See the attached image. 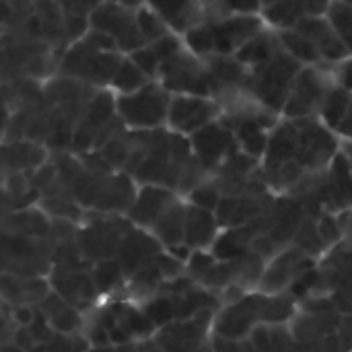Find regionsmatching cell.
Masks as SVG:
<instances>
[{
	"mask_svg": "<svg viewBox=\"0 0 352 352\" xmlns=\"http://www.w3.org/2000/svg\"><path fill=\"white\" fill-rule=\"evenodd\" d=\"M293 29L305 35L318 47L326 64L330 62L342 64L352 56L351 50L346 47V43L342 41V37L338 35V31L334 29L328 16H307L299 21Z\"/></svg>",
	"mask_w": 352,
	"mask_h": 352,
	"instance_id": "30bf717a",
	"label": "cell"
},
{
	"mask_svg": "<svg viewBox=\"0 0 352 352\" xmlns=\"http://www.w3.org/2000/svg\"><path fill=\"white\" fill-rule=\"evenodd\" d=\"M225 299L227 301H231V303H235L237 299H241V289H237V287H227V293H225Z\"/></svg>",
	"mask_w": 352,
	"mask_h": 352,
	"instance_id": "b9f144b4",
	"label": "cell"
},
{
	"mask_svg": "<svg viewBox=\"0 0 352 352\" xmlns=\"http://www.w3.org/2000/svg\"><path fill=\"white\" fill-rule=\"evenodd\" d=\"M130 56V60L153 80V78H157L159 76V70H161V60H159V56L155 54V50H153V45L151 43H146L144 47H140V50H136V52H132V54H128Z\"/></svg>",
	"mask_w": 352,
	"mask_h": 352,
	"instance_id": "44dd1931",
	"label": "cell"
},
{
	"mask_svg": "<svg viewBox=\"0 0 352 352\" xmlns=\"http://www.w3.org/2000/svg\"><path fill=\"white\" fill-rule=\"evenodd\" d=\"M237 206H239V200L235 198V196H225V198H221V202H219V206H217V210H214V219L221 223V225H225V223H233V219H235V212H237Z\"/></svg>",
	"mask_w": 352,
	"mask_h": 352,
	"instance_id": "f1b7e54d",
	"label": "cell"
},
{
	"mask_svg": "<svg viewBox=\"0 0 352 352\" xmlns=\"http://www.w3.org/2000/svg\"><path fill=\"white\" fill-rule=\"evenodd\" d=\"M295 239H297L299 248H301L303 252H309V254L320 252V250L324 248V239L320 237V231H318L311 223H303V225L299 227Z\"/></svg>",
	"mask_w": 352,
	"mask_h": 352,
	"instance_id": "603a6c76",
	"label": "cell"
},
{
	"mask_svg": "<svg viewBox=\"0 0 352 352\" xmlns=\"http://www.w3.org/2000/svg\"><path fill=\"white\" fill-rule=\"evenodd\" d=\"M54 175H56V169H54V167H43L41 171L35 173L33 186H35V188H50V182L54 179Z\"/></svg>",
	"mask_w": 352,
	"mask_h": 352,
	"instance_id": "74e56055",
	"label": "cell"
},
{
	"mask_svg": "<svg viewBox=\"0 0 352 352\" xmlns=\"http://www.w3.org/2000/svg\"><path fill=\"white\" fill-rule=\"evenodd\" d=\"M278 2H283V0H262L264 8H268V6H272V4H278Z\"/></svg>",
	"mask_w": 352,
	"mask_h": 352,
	"instance_id": "bcb514c9",
	"label": "cell"
},
{
	"mask_svg": "<svg viewBox=\"0 0 352 352\" xmlns=\"http://www.w3.org/2000/svg\"><path fill=\"white\" fill-rule=\"evenodd\" d=\"M212 262H214V258H212V256L196 254V256L192 258V272H194V274L204 276V274L212 268Z\"/></svg>",
	"mask_w": 352,
	"mask_h": 352,
	"instance_id": "d590c367",
	"label": "cell"
},
{
	"mask_svg": "<svg viewBox=\"0 0 352 352\" xmlns=\"http://www.w3.org/2000/svg\"><path fill=\"white\" fill-rule=\"evenodd\" d=\"M184 229H186V212L184 208H177V206L167 208L157 221V233L161 235L165 243H169V248L182 241Z\"/></svg>",
	"mask_w": 352,
	"mask_h": 352,
	"instance_id": "ac0fdd59",
	"label": "cell"
},
{
	"mask_svg": "<svg viewBox=\"0 0 352 352\" xmlns=\"http://www.w3.org/2000/svg\"><path fill=\"white\" fill-rule=\"evenodd\" d=\"M120 272H122V266L116 264V262H101L97 266V272H95V285H97V291H107L111 287H116L118 278H120Z\"/></svg>",
	"mask_w": 352,
	"mask_h": 352,
	"instance_id": "cb8c5ba5",
	"label": "cell"
},
{
	"mask_svg": "<svg viewBox=\"0 0 352 352\" xmlns=\"http://www.w3.org/2000/svg\"><path fill=\"white\" fill-rule=\"evenodd\" d=\"M33 342H35V336L31 334V330L21 328V330H16V332H14V346H19L21 351L31 349V346H33Z\"/></svg>",
	"mask_w": 352,
	"mask_h": 352,
	"instance_id": "8d00e7d4",
	"label": "cell"
},
{
	"mask_svg": "<svg viewBox=\"0 0 352 352\" xmlns=\"http://www.w3.org/2000/svg\"><path fill=\"white\" fill-rule=\"evenodd\" d=\"M334 74H336V82L338 85H342L344 89L352 91V56L349 60H344L342 64H338Z\"/></svg>",
	"mask_w": 352,
	"mask_h": 352,
	"instance_id": "836d02e7",
	"label": "cell"
},
{
	"mask_svg": "<svg viewBox=\"0 0 352 352\" xmlns=\"http://www.w3.org/2000/svg\"><path fill=\"white\" fill-rule=\"evenodd\" d=\"M200 352H208V351H200Z\"/></svg>",
	"mask_w": 352,
	"mask_h": 352,
	"instance_id": "c3c4849f",
	"label": "cell"
},
{
	"mask_svg": "<svg viewBox=\"0 0 352 352\" xmlns=\"http://www.w3.org/2000/svg\"><path fill=\"white\" fill-rule=\"evenodd\" d=\"M338 132H340L342 136H346V138L352 142V103H351L349 113H346V118H344V122H342V126L338 128Z\"/></svg>",
	"mask_w": 352,
	"mask_h": 352,
	"instance_id": "ab89813d",
	"label": "cell"
},
{
	"mask_svg": "<svg viewBox=\"0 0 352 352\" xmlns=\"http://www.w3.org/2000/svg\"><path fill=\"white\" fill-rule=\"evenodd\" d=\"M155 266L161 270V274L165 276H177L179 270H182V262L175 258V256H169V254H159L155 256Z\"/></svg>",
	"mask_w": 352,
	"mask_h": 352,
	"instance_id": "d6a6232c",
	"label": "cell"
},
{
	"mask_svg": "<svg viewBox=\"0 0 352 352\" xmlns=\"http://www.w3.org/2000/svg\"><path fill=\"white\" fill-rule=\"evenodd\" d=\"M192 200L198 208H204V210H217L219 206V188L214 186H198L194 192H192Z\"/></svg>",
	"mask_w": 352,
	"mask_h": 352,
	"instance_id": "484cf974",
	"label": "cell"
},
{
	"mask_svg": "<svg viewBox=\"0 0 352 352\" xmlns=\"http://www.w3.org/2000/svg\"><path fill=\"white\" fill-rule=\"evenodd\" d=\"M252 245H254L256 256H270V254H274V250H276V241H274L270 235H260V237H256V239L252 241Z\"/></svg>",
	"mask_w": 352,
	"mask_h": 352,
	"instance_id": "e575fe53",
	"label": "cell"
},
{
	"mask_svg": "<svg viewBox=\"0 0 352 352\" xmlns=\"http://www.w3.org/2000/svg\"><path fill=\"white\" fill-rule=\"evenodd\" d=\"M45 208L56 214V217H68V219H76L78 210L72 202H66L64 198L60 196H52L50 200H45Z\"/></svg>",
	"mask_w": 352,
	"mask_h": 352,
	"instance_id": "f546056e",
	"label": "cell"
},
{
	"mask_svg": "<svg viewBox=\"0 0 352 352\" xmlns=\"http://www.w3.org/2000/svg\"><path fill=\"white\" fill-rule=\"evenodd\" d=\"M266 29L262 14H229L200 25L184 35V43L200 58L235 56L248 41Z\"/></svg>",
	"mask_w": 352,
	"mask_h": 352,
	"instance_id": "6da1fadb",
	"label": "cell"
},
{
	"mask_svg": "<svg viewBox=\"0 0 352 352\" xmlns=\"http://www.w3.org/2000/svg\"><path fill=\"white\" fill-rule=\"evenodd\" d=\"M219 103L200 95H173L169 103L167 124L179 134H196L204 126L217 122Z\"/></svg>",
	"mask_w": 352,
	"mask_h": 352,
	"instance_id": "9c48e42d",
	"label": "cell"
},
{
	"mask_svg": "<svg viewBox=\"0 0 352 352\" xmlns=\"http://www.w3.org/2000/svg\"><path fill=\"white\" fill-rule=\"evenodd\" d=\"M52 324H54V328L60 330V332H72V330L78 326V316H76L74 309H70V307L66 305L60 314H56V316L52 318Z\"/></svg>",
	"mask_w": 352,
	"mask_h": 352,
	"instance_id": "4dcf8cb0",
	"label": "cell"
},
{
	"mask_svg": "<svg viewBox=\"0 0 352 352\" xmlns=\"http://www.w3.org/2000/svg\"><path fill=\"white\" fill-rule=\"evenodd\" d=\"M344 157H346V161H349V165H351V169H352V142L346 144V148H344Z\"/></svg>",
	"mask_w": 352,
	"mask_h": 352,
	"instance_id": "f6af8a7d",
	"label": "cell"
},
{
	"mask_svg": "<svg viewBox=\"0 0 352 352\" xmlns=\"http://www.w3.org/2000/svg\"><path fill=\"white\" fill-rule=\"evenodd\" d=\"M287 316H291V301L289 299L268 301V303H262V307H260V318L270 320V322H280Z\"/></svg>",
	"mask_w": 352,
	"mask_h": 352,
	"instance_id": "4316f807",
	"label": "cell"
},
{
	"mask_svg": "<svg viewBox=\"0 0 352 352\" xmlns=\"http://www.w3.org/2000/svg\"><path fill=\"white\" fill-rule=\"evenodd\" d=\"M192 146L196 151V159L204 167L217 165L223 157L235 155V138L233 132L221 122H212L192 134Z\"/></svg>",
	"mask_w": 352,
	"mask_h": 352,
	"instance_id": "7c38bea8",
	"label": "cell"
},
{
	"mask_svg": "<svg viewBox=\"0 0 352 352\" xmlns=\"http://www.w3.org/2000/svg\"><path fill=\"white\" fill-rule=\"evenodd\" d=\"M124 58L118 52H101L80 39L62 60V72L74 80L93 85H111L116 70Z\"/></svg>",
	"mask_w": 352,
	"mask_h": 352,
	"instance_id": "8992f818",
	"label": "cell"
},
{
	"mask_svg": "<svg viewBox=\"0 0 352 352\" xmlns=\"http://www.w3.org/2000/svg\"><path fill=\"white\" fill-rule=\"evenodd\" d=\"M334 0H283L264 8L262 16L274 31L293 29L307 16H326Z\"/></svg>",
	"mask_w": 352,
	"mask_h": 352,
	"instance_id": "8fae6325",
	"label": "cell"
},
{
	"mask_svg": "<svg viewBox=\"0 0 352 352\" xmlns=\"http://www.w3.org/2000/svg\"><path fill=\"white\" fill-rule=\"evenodd\" d=\"M214 217L210 214V210L204 208H188L186 210V229H184V237L188 245H206L212 235H214Z\"/></svg>",
	"mask_w": 352,
	"mask_h": 352,
	"instance_id": "4fadbf2b",
	"label": "cell"
},
{
	"mask_svg": "<svg viewBox=\"0 0 352 352\" xmlns=\"http://www.w3.org/2000/svg\"><path fill=\"white\" fill-rule=\"evenodd\" d=\"M278 37H280L283 47L295 60H299L301 64H309V66H324L326 64L324 58H322V54L318 52V47L305 35H301L299 31H295V29H283V31H278Z\"/></svg>",
	"mask_w": 352,
	"mask_h": 352,
	"instance_id": "5bb4252c",
	"label": "cell"
},
{
	"mask_svg": "<svg viewBox=\"0 0 352 352\" xmlns=\"http://www.w3.org/2000/svg\"><path fill=\"white\" fill-rule=\"evenodd\" d=\"M4 352H23L19 346H4Z\"/></svg>",
	"mask_w": 352,
	"mask_h": 352,
	"instance_id": "7dc6e473",
	"label": "cell"
},
{
	"mask_svg": "<svg viewBox=\"0 0 352 352\" xmlns=\"http://www.w3.org/2000/svg\"><path fill=\"white\" fill-rule=\"evenodd\" d=\"M14 320H16V322H19L23 328L35 322V318H33V311H31L29 307H19V309H14Z\"/></svg>",
	"mask_w": 352,
	"mask_h": 352,
	"instance_id": "f35d334b",
	"label": "cell"
},
{
	"mask_svg": "<svg viewBox=\"0 0 352 352\" xmlns=\"http://www.w3.org/2000/svg\"><path fill=\"white\" fill-rule=\"evenodd\" d=\"M167 200H171V196L165 190L159 188H144V192L140 194L132 214L136 221L140 223H153L159 221V217L167 210Z\"/></svg>",
	"mask_w": 352,
	"mask_h": 352,
	"instance_id": "2e32d148",
	"label": "cell"
},
{
	"mask_svg": "<svg viewBox=\"0 0 352 352\" xmlns=\"http://www.w3.org/2000/svg\"><path fill=\"white\" fill-rule=\"evenodd\" d=\"M107 336H109V332H105V330H101V328H99V330H95V332H93L91 340H93L95 344H107V342L111 340V338H107Z\"/></svg>",
	"mask_w": 352,
	"mask_h": 352,
	"instance_id": "60d3db41",
	"label": "cell"
},
{
	"mask_svg": "<svg viewBox=\"0 0 352 352\" xmlns=\"http://www.w3.org/2000/svg\"><path fill=\"white\" fill-rule=\"evenodd\" d=\"M171 316H175V305L169 303V301H153V303L146 307V318H148L153 324L169 322Z\"/></svg>",
	"mask_w": 352,
	"mask_h": 352,
	"instance_id": "83f0119b",
	"label": "cell"
},
{
	"mask_svg": "<svg viewBox=\"0 0 352 352\" xmlns=\"http://www.w3.org/2000/svg\"><path fill=\"white\" fill-rule=\"evenodd\" d=\"M318 231H320V237L324 239V243H334V241H338V237H340V233H342L338 221H334V219H330V217H326V219L320 221Z\"/></svg>",
	"mask_w": 352,
	"mask_h": 352,
	"instance_id": "1f68e13d",
	"label": "cell"
},
{
	"mask_svg": "<svg viewBox=\"0 0 352 352\" xmlns=\"http://www.w3.org/2000/svg\"><path fill=\"white\" fill-rule=\"evenodd\" d=\"M159 82L175 95H200L212 97L208 60L196 56L188 47L165 60L159 70Z\"/></svg>",
	"mask_w": 352,
	"mask_h": 352,
	"instance_id": "277c9868",
	"label": "cell"
},
{
	"mask_svg": "<svg viewBox=\"0 0 352 352\" xmlns=\"http://www.w3.org/2000/svg\"><path fill=\"white\" fill-rule=\"evenodd\" d=\"M169 250L173 252L171 256H175L177 260H188V254H190V250H188L186 245H184V248H179V245H171Z\"/></svg>",
	"mask_w": 352,
	"mask_h": 352,
	"instance_id": "7bdbcfd3",
	"label": "cell"
},
{
	"mask_svg": "<svg viewBox=\"0 0 352 352\" xmlns=\"http://www.w3.org/2000/svg\"><path fill=\"white\" fill-rule=\"evenodd\" d=\"M146 6L153 8L177 35H188L200 25L229 16L223 10L221 0H146Z\"/></svg>",
	"mask_w": 352,
	"mask_h": 352,
	"instance_id": "52a82bcc",
	"label": "cell"
},
{
	"mask_svg": "<svg viewBox=\"0 0 352 352\" xmlns=\"http://www.w3.org/2000/svg\"><path fill=\"white\" fill-rule=\"evenodd\" d=\"M221 6L227 14H262V0H221Z\"/></svg>",
	"mask_w": 352,
	"mask_h": 352,
	"instance_id": "d4e9b609",
	"label": "cell"
},
{
	"mask_svg": "<svg viewBox=\"0 0 352 352\" xmlns=\"http://www.w3.org/2000/svg\"><path fill=\"white\" fill-rule=\"evenodd\" d=\"M326 16L330 19V23L334 25V29L338 31V35L342 37V41L352 54V4L334 0Z\"/></svg>",
	"mask_w": 352,
	"mask_h": 352,
	"instance_id": "d6986e66",
	"label": "cell"
},
{
	"mask_svg": "<svg viewBox=\"0 0 352 352\" xmlns=\"http://www.w3.org/2000/svg\"><path fill=\"white\" fill-rule=\"evenodd\" d=\"M351 103L352 91L344 89L342 85L336 82V85L332 87V91L328 93V97H326V101H324V105H322V111H320L324 124H326L328 128H332V130H338V128L342 126V122H344L349 109H351Z\"/></svg>",
	"mask_w": 352,
	"mask_h": 352,
	"instance_id": "9a60e30c",
	"label": "cell"
},
{
	"mask_svg": "<svg viewBox=\"0 0 352 352\" xmlns=\"http://www.w3.org/2000/svg\"><path fill=\"white\" fill-rule=\"evenodd\" d=\"M101 155L111 167H122L128 163V159L132 155V146L122 136H116L101 148Z\"/></svg>",
	"mask_w": 352,
	"mask_h": 352,
	"instance_id": "7402d4cb",
	"label": "cell"
},
{
	"mask_svg": "<svg viewBox=\"0 0 352 352\" xmlns=\"http://www.w3.org/2000/svg\"><path fill=\"white\" fill-rule=\"evenodd\" d=\"M109 2H116L128 8H142V4H146V0H109Z\"/></svg>",
	"mask_w": 352,
	"mask_h": 352,
	"instance_id": "ee69618b",
	"label": "cell"
},
{
	"mask_svg": "<svg viewBox=\"0 0 352 352\" xmlns=\"http://www.w3.org/2000/svg\"><path fill=\"white\" fill-rule=\"evenodd\" d=\"M171 97L173 95L159 80H151L134 93L120 95L116 99V111L120 120L134 130H157L167 122Z\"/></svg>",
	"mask_w": 352,
	"mask_h": 352,
	"instance_id": "3957f363",
	"label": "cell"
},
{
	"mask_svg": "<svg viewBox=\"0 0 352 352\" xmlns=\"http://www.w3.org/2000/svg\"><path fill=\"white\" fill-rule=\"evenodd\" d=\"M138 27H140V31H142L146 43L159 41L161 37L173 33V31L167 27V23H165L153 8H148V6L138 8Z\"/></svg>",
	"mask_w": 352,
	"mask_h": 352,
	"instance_id": "ffe728a7",
	"label": "cell"
},
{
	"mask_svg": "<svg viewBox=\"0 0 352 352\" xmlns=\"http://www.w3.org/2000/svg\"><path fill=\"white\" fill-rule=\"evenodd\" d=\"M336 85V74L328 72L324 66H303L297 74L295 85L291 89L289 101L285 105V116L289 120L311 118L316 111H322V105Z\"/></svg>",
	"mask_w": 352,
	"mask_h": 352,
	"instance_id": "5b68a950",
	"label": "cell"
},
{
	"mask_svg": "<svg viewBox=\"0 0 352 352\" xmlns=\"http://www.w3.org/2000/svg\"><path fill=\"white\" fill-rule=\"evenodd\" d=\"M148 82H151V78L130 60V56H126L116 70L111 87L116 91H120V95H128V93H134V91L146 87Z\"/></svg>",
	"mask_w": 352,
	"mask_h": 352,
	"instance_id": "e0dca14e",
	"label": "cell"
},
{
	"mask_svg": "<svg viewBox=\"0 0 352 352\" xmlns=\"http://www.w3.org/2000/svg\"><path fill=\"white\" fill-rule=\"evenodd\" d=\"M91 29L103 31L116 39L122 52H136L146 45V39L138 27V8H128L105 0L91 12Z\"/></svg>",
	"mask_w": 352,
	"mask_h": 352,
	"instance_id": "ba28073f",
	"label": "cell"
},
{
	"mask_svg": "<svg viewBox=\"0 0 352 352\" xmlns=\"http://www.w3.org/2000/svg\"><path fill=\"white\" fill-rule=\"evenodd\" d=\"M301 70L303 64L283 47L274 58L250 66L248 91L254 99L260 101V105L268 107L270 111H285L295 78Z\"/></svg>",
	"mask_w": 352,
	"mask_h": 352,
	"instance_id": "7a4b0ae2",
	"label": "cell"
}]
</instances>
